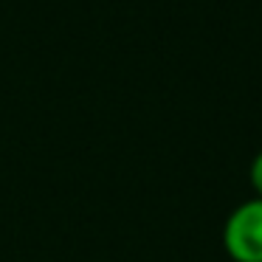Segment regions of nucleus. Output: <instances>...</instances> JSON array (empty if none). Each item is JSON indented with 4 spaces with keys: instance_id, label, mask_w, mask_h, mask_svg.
I'll return each instance as SVG.
<instances>
[{
    "instance_id": "f257e3e1",
    "label": "nucleus",
    "mask_w": 262,
    "mask_h": 262,
    "mask_svg": "<svg viewBox=\"0 0 262 262\" xmlns=\"http://www.w3.org/2000/svg\"><path fill=\"white\" fill-rule=\"evenodd\" d=\"M223 245L234 262H262V200L251 198L228 214Z\"/></svg>"
},
{
    "instance_id": "f03ea898",
    "label": "nucleus",
    "mask_w": 262,
    "mask_h": 262,
    "mask_svg": "<svg viewBox=\"0 0 262 262\" xmlns=\"http://www.w3.org/2000/svg\"><path fill=\"white\" fill-rule=\"evenodd\" d=\"M251 186H254V198L262 200V152L251 161Z\"/></svg>"
}]
</instances>
